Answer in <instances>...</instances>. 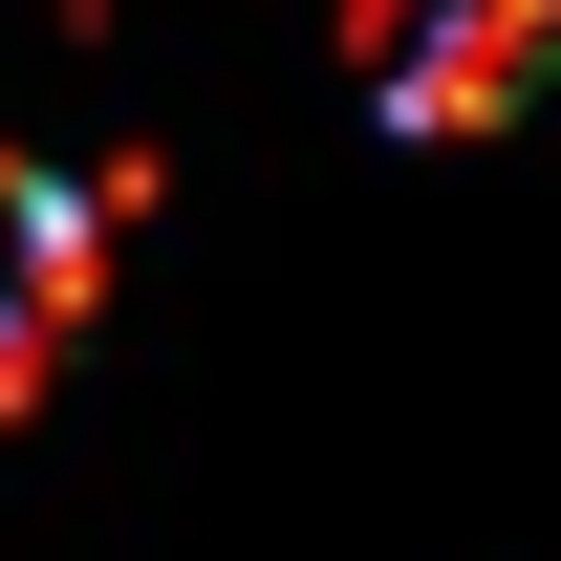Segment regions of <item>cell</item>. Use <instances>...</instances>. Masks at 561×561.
<instances>
[{
	"label": "cell",
	"instance_id": "1",
	"mask_svg": "<svg viewBox=\"0 0 561 561\" xmlns=\"http://www.w3.org/2000/svg\"><path fill=\"white\" fill-rule=\"evenodd\" d=\"M108 216H151V173H22L0 151V411H44V367H66V324H87V280H108Z\"/></svg>",
	"mask_w": 561,
	"mask_h": 561
},
{
	"label": "cell",
	"instance_id": "2",
	"mask_svg": "<svg viewBox=\"0 0 561 561\" xmlns=\"http://www.w3.org/2000/svg\"><path fill=\"white\" fill-rule=\"evenodd\" d=\"M540 44H561V0H432V22H411L367 87H389V130H432V151H454V130H496V108L540 87Z\"/></svg>",
	"mask_w": 561,
	"mask_h": 561
},
{
	"label": "cell",
	"instance_id": "3",
	"mask_svg": "<svg viewBox=\"0 0 561 561\" xmlns=\"http://www.w3.org/2000/svg\"><path fill=\"white\" fill-rule=\"evenodd\" d=\"M411 22H432V0H346V44H367V66H389V44H411Z\"/></svg>",
	"mask_w": 561,
	"mask_h": 561
}]
</instances>
